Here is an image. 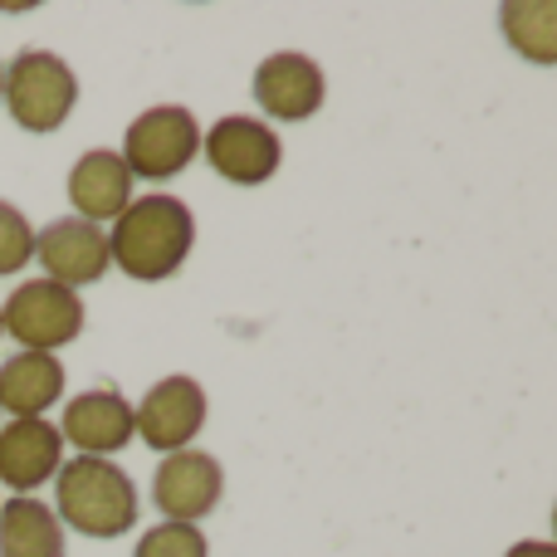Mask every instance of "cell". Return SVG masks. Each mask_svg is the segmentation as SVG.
Wrapping results in <instances>:
<instances>
[{
	"mask_svg": "<svg viewBox=\"0 0 557 557\" xmlns=\"http://www.w3.org/2000/svg\"><path fill=\"white\" fill-rule=\"evenodd\" d=\"M196 245L191 206L166 191L133 196L127 211L108 231V260L137 284H162L186 264Z\"/></svg>",
	"mask_w": 557,
	"mask_h": 557,
	"instance_id": "6da1fadb",
	"label": "cell"
},
{
	"mask_svg": "<svg viewBox=\"0 0 557 557\" xmlns=\"http://www.w3.org/2000/svg\"><path fill=\"white\" fill-rule=\"evenodd\" d=\"M35 260V225L25 221V211L10 201H0V278L20 274Z\"/></svg>",
	"mask_w": 557,
	"mask_h": 557,
	"instance_id": "ac0fdd59",
	"label": "cell"
},
{
	"mask_svg": "<svg viewBox=\"0 0 557 557\" xmlns=\"http://www.w3.org/2000/svg\"><path fill=\"white\" fill-rule=\"evenodd\" d=\"M133 425L147 450H157V455L191 450V441L206 425V386L196 376H162L133 406Z\"/></svg>",
	"mask_w": 557,
	"mask_h": 557,
	"instance_id": "52a82bcc",
	"label": "cell"
},
{
	"mask_svg": "<svg viewBox=\"0 0 557 557\" xmlns=\"http://www.w3.org/2000/svg\"><path fill=\"white\" fill-rule=\"evenodd\" d=\"M327 98V78L298 49H278L255 69V103L274 123H308Z\"/></svg>",
	"mask_w": 557,
	"mask_h": 557,
	"instance_id": "8fae6325",
	"label": "cell"
},
{
	"mask_svg": "<svg viewBox=\"0 0 557 557\" xmlns=\"http://www.w3.org/2000/svg\"><path fill=\"white\" fill-rule=\"evenodd\" d=\"M64 465V435L49 416L0 421V484L10 494H35Z\"/></svg>",
	"mask_w": 557,
	"mask_h": 557,
	"instance_id": "30bf717a",
	"label": "cell"
},
{
	"mask_svg": "<svg viewBox=\"0 0 557 557\" xmlns=\"http://www.w3.org/2000/svg\"><path fill=\"white\" fill-rule=\"evenodd\" d=\"M137 484L123 465L74 455L54 474V519L84 539H123L137 523Z\"/></svg>",
	"mask_w": 557,
	"mask_h": 557,
	"instance_id": "7a4b0ae2",
	"label": "cell"
},
{
	"mask_svg": "<svg viewBox=\"0 0 557 557\" xmlns=\"http://www.w3.org/2000/svg\"><path fill=\"white\" fill-rule=\"evenodd\" d=\"M0 103L10 108L15 127H25V133H39V137L59 133L78 103V78H74V69L59 54H49V49H20L5 64Z\"/></svg>",
	"mask_w": 557,
	"mask_h": 557,
	"instance_id": "3957f363",
	"label": "cell"
},
{
	"mask_svg": "<svg viewBox=\"0 0 557 557\" xmlns=\"http://www.w3.org/2000/svg\"><path fill=\"white\" fill-rule=\"evenodd\" d=\"M499 25H504V39L529 64H539V69L557 64V5L553 0H509V5H499Z\"/></svg>",
	"mask_w": 557,
	"mask_h": 557,
	"instance_id": "2e32d148",
	"label": "cell"
},
{
	"mask_svg": "<svg viewBox=\"0 0 557 557\" xmlns=\"http://www.w3.org/2000/svg\"><path fill=\"white\" fill-rule=\"evenodd\" d=\"M69 201H74V215L88 225L98 221H117L133 201V172L123 166V157L98 147V152H84L69 172Z\"/></svg>",
	"mask_w": 557,
	"mask_h": 557,
	"instance_id": "4fadbf2b",
	"label": "cell"
},
{
	"mask_svg": "<svg viewBox=\"0 0 557 557\" xmlns=\"http://www.w3.org/2000/svg\"><path fill=\"white\" fill-rule=\"evenodd\" d=\"M0 337H5V333H0Z\"/></svg>",
	"mask_w": 557,
	"mask_h": 557,
	"instance_id": "44dd1931",
	"label": "cell"
},
{
	"mask_svg": "<svg viewBox=\"0 0 557 557\" xmlns=\"http://www.w3.org/2000/svg\"><path fill=\"white\" fill-rule=\"evenodd\" d=\"M225 494V470L206 450H176L157 465L152 474V504L166 513V523H201L215 513Z\"/></svg>",
	"mask_w": 557,
	"mask_h": 557,
	"instance_id": "ba28073f",
	"label": "cell"
},
{
	"mask_svg": "<svg viewBox=\"0 0 557 557\" xmlns=\"http://www.w3.org/2000/svg\"><path fill=\"white\" fill-rule=\"evenodd\" d=\"M201 152V123L191 108L182 103H157L147 113H137L123 133V166L133 172V182H172Z\"/></svg>",
	"mask_w": 557,
	"mask_h": 557,
	"instance_id": "277c9868",
	"label": "cell"
},
{
	"mask_svg": "<svg viewBox=\"0 0 557 557\" xmlns=\"http://www.w3.org/2000/svg\"><path fill=\"white\" fill-rule=\"evenodd\" d=\"M0 557H64V523L45 499L15 494L0 504Z\"/></svg>",
	"mask_w": 557,
	"mask_h": 557,
	"instance_id": "9a60e30c",
	"label": "cell"
},
{
	"mask_svg": "<svg viewBox=\"0 0 557 557\" xmlns=\"http://www.w3.org/2000/svg\"><path fill=\"white\" fill-rule=\"evenodd\" d=\"M0 333L20 343V352H59L84 333V298L54 278H25L0 304Z\"/></svg>",
	"mask_w": 557,
	"mask_h": 557,
	"instance_id": "5b68a950",
	"label": "cell"
},
{
	"mask_svg": "<svg viewBox=\"0 0 557 557\" xmlns=\"http://www.w3.org/2000/svg\"><path fill=\"white\" fill-rule=\"evenodd\" d=\"M59 435H64V445H74L78 455L108 460V455H117L137 435L133 406H127V396L113 392V386H94V392L74 396V401L64 406Z\"/></svg>",
	"mask_w": 557,
	"mask_h": 557,
	"instance_id": "7c38bea8",
	"label": "cell"
},
{
	"mask_svg": "<svg viewBox=\"0 0 557 557\" xmlns=\"http://www.w3.org/2000/svg\"><path fill=\"white\" fill-rule=\"evenodd\" d=\"M504 557H557L553 543H543V539H529V543H513Z\"/></svg>",
	"mask_w": 557,
	"mask_h": 557,
	"instance_id": "d6986e66",
	"label": "cell"
},
{
	"mask_svg": "<svg viewBox=\"0 0 557 557\" xmlns=\"http://www.w3.org/2000/svg\"><path fill=\"white\" fill-rule=\"evenodd\" d=\"M64 396V362L54 352H15L0 362V416H45Z\"/></svg>",
	"mask_w": 557,
	"mask_h": 557,
	"instance_id": "5bb4252c",
	"label": "cell"
},
{
	"mask_svg": "<svg viewBox=\"0 0 557 557\" xmlns=\"http://www.w3.org/2000/svg\"><path fill=\"white\" fill-rule=\"evenodd\" d=\"M0 88H5V59H0Z\"/></svg>",
	"mask_w": 557,
	"mask_h": 557,
	"instance_id": "ffe728a7",
	"label": "cell"
},
{
	"mask_svg": "<svg viewBox=\"0 0 557 557\" xmlns=\"http://www.w3.org/2000/svg\"><path fill=\"white\" fill-rule=\"evenodd\" d=\"M35 260L45 264V278L64 288H84L98 284L113 260H108V231L103 225H88L78 215H64V221H49L45 231H35Z\"/></svg>",
	"mask_w": 557,
	"mask_h": 557,
	"instance_id": "9c48e42d",
	"label": "cell"
},
{
	"mask_svg": "<svg viewBox=\"0 0 557 557\" xmlns=\"http://www.w3.org/2000/svg\"><path fill=\"white\" fill-rule=\"evenodd\" d=\"M201 152L211 162V172L231 186H264L284 166V143L270 123L260 117L231 113L201 137Z\"/></svg>",
	"mask_w": 557,
	"mask_h": 557,
	"instance_id": "8992f818",
	"label": "cell"
},
{
	"mask_svg": "<svg viewBox=\"0 0 557 557\" xmlns=\"http://www.w3.org/2000/svg\"><path fill=\"white\" fill-rule=\"evenodd\" d=\"M133 557H211L206 548V533L196 523H157L137 539V553Z\"/></svg>",
	"mask_w": 557,
	"mask_h": 557,
	"instance_id": "e0dca14e",
	"label": "cell"
}]
</instances>
